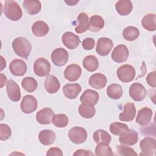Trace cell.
I'll return each instance as SVG.
<instances>
[{
    "label": "cell",
    "instance_id": "cell-9",
    "mask_svg": "<svg viewBox=\"0 0 156 156\" xmlns=\"http://www.w3.org/2000/svg\"><path fill=\"white\" fill-rule=\"evenodd\" d=\"M37 105L38 103L36 98L32 95L28 94L23 98L20 107L23 113L29 114L37 110Z\"/></svg>",
    "mask_w": 156,
    "mask_h": 156
},
{
    "label": "cell",
    "instance_id": "cell-22",
    "mask_svg": "<svg viewBox=\"0 0 156 156\" xmlns=\"http://www.w3.org/2000/svg\"><path fill=\"white\" fill-rule=\"evenodd\" d=\"M99 100V94L97 91L93 90L88 89L85 90L80 98L82 104H87L91 105H96Z\"/></svg>",
    "mask_w": 156,
    "mask_h": 156
},
{
    "label": "cell",
    "instance_id": "cell-7",
    "mask_svg": "<svg viewBox=\"0 0 156 156\" xmlns=\"http://www.w3.org/2000/svg\"><path fill=\"white\" fill-rule=\"evenodd\" d=\"M68 57L67 51L63 48L55 49L51 55L52 63L57 66H64L68 62Z\"/></svg>",
    "mask_w": 156,
    "mask_h": 156
},
{
    "label": "cell",
    "instance_id": "cell-17",
    "mask_svg": "<svg viewBox=\"0 0 156 156\" xmlns=\"http://www.w3.org/2000/svg\"><path fill=\"white\" fill-rule=\"evenodd\" d=\"M152 115L153 113L151 108L147 107H143L138 112L136 118V122L141 126H146L150 122Z\"/></svg>",
    "mask_w": 156,
    "mask_h": 156
},
{
    "label": "cell",
    "instance_id": "cell-27",
    "mask_svg": "<svg viewBox=\"0 0 156 156\" xmlns=\"http://www.w3.org/2000/svg\"><path fill=\"white\" fill-rule=\"evenodd\" d=\"M39 141L43 145L48 146L52 144L55 140V134L51 130H43L38 134Z\"/></svg>",
    "mask_w": 156,
    "mask_h": 156
},
{
    "label": "cell",
    "instance_id": "cell-30",
    "mask_svg": "<svg viewBox=\"0 0 156 156\" xmlns=\"http://www.w3.org/2000/svg\"><path fill=\"white\" fill-rule=\"evenodd\" d=\"M82 65L86 70L89 72H93L98 68L99 62L94 55H90L86 56L83 58Z\"/></svg>",
    "mask_w": 156,
    "mask_h": 156
},
{
    "label": "cell",
    "instance_id": "cell-18",
    "mask_svg": "<svg viewBox=\"0 0 156 156\" xmlns=\"http://www.w3.org/2000/svg\"><path fill=\"white\" fill-rule=\"evenodd\" d=\"M136 115V109L133 103L128 102L124 106V111L119 115V119L121 121H131L133 120Z\"/></svg>",
    "mask_w": 156,
    "mask_h": 156
},
{
    "label": "cell",
    "instance_id": "cell-29",
    "mask_svg": "<svg viewBox=\"0 0 156 156\" xmlns=\"http://www.w3.org/2000/svg\"><path fill=\"white\" fill-rule=\"evenodd\" d=\"M104 20L99 15L91 16L89 20L88 30L91 32H98L101 30L104 26Z\"/></svg>",
    "mask_w": 156,
    "mask_h": 156
},
{
    "label": "cell",
    "instance_id": "cell-10",
    "mask_svg": "<svg viewBox=\"0 0 156 156\" xmlns=\"http://www.w3.org/2000/svg\"><path fill=\"white\" fill-rule=\"evenodd\" d=\"M113 46V43L111 39L107 37H101L98 40L96 51L99 55L105 56L110 52Z\"/></svg>",
    "mask_w": 156,
    "mask_h": 156
},
{
    "label": "cell",
    "instance_id": "cell-11",
    "mask_svg": "<svg viewBox=\"0 0 156 156\" xmlns=\"http://www.w3.org/2000/svg\"><path fill=\"white\" fill-rule=\"evenodd\" d=\"M138 133L133 129H128L119 135V141L121 144L132 146L137 143Z\"/></svg>",
    "mask_w": 156,
    "mask_h": 156
},
{
    "label": "cell",
    "instance_id": "cell-16",
    "mask_svg": "<svg viewBox=\"0 0 156 156\" xmlns=\"http://www.w3.org/2000/svg\"><path fill=\"white\" fill-rule=\"evenodd\" d=\"M82 74V69L77 64H71L64 71V76L69 82H75L79 79Z\"/></svg>",
    "mask_w": 156,
    "mask_h": 156
},
{
    "label": "cell",
    "instance_id": "cell-28",
    "mask_svg": "<svg viewBox=\"0 0 156 156\" xmlns=\"http://www.w3.org/2000/svg\"><path fill=\"white\" fill-rule=\"evenodd\" d=\"M143 27L148 31H154L156 29V15L155 13H148L141 20Z\"/></svg>",
    "mask_w": 156,
    "mask_h": 156
},
{
    "label": "cell",
    "instance_id": "cell-47",
    "mask_svg": "<svg viewBox=\"0 0 156 156\" xmlns=\"http://www.w3.org/2000/svg\"><path fill=\"white\" fill-rule=\"evenodd\" d=\"M1 71H2L4 67L6 66V62L5 59L3 58L2 56H1Z\"/></svg>",
    "mask_w": 156,
    "mask_h": 156
},
{
    "label": "cell",
    "instance_id": "cell-42",
    "mask_svg": "<svg viewBox=\"0 0 156 156\" xmlns=\"http://www.w3.org/2000/svg\"><path fill=\"white\" fill-rule=\"evenodd\" d=\"M82 47L85 50L90 51L91 50L95 45V40L90 37L85 38L83 40L82 43Z\"/></svg>",
    "mask_w": 156,
    "mask_h": 156
},
{
    "label": "cell",
    "instance_id": "cell-15",
    "mask_svg": "<svg viewBox=\"0 0 156 156\" xmlns=\"http://www.w3.org/2000/svg\"><path fill=\"white\" fill-rule=\"evenodd\" d=\"M27 65L21 59L13 60L9 65V69L11 73L16 76H22L27 71Z\"/></svg>",
    "mask_w": 156,
    "mask_h": 156
},
{
    "label": "cell",
    "instance_id": "cell-6",
    "mask_svg": "<svg viewBox=\"0 0 156 156\" xmlns=\"http://www.w3.org/2000/svg\"><path fill=\"white\" fill-rule=\"evenodd\" d=\"M33 68L37 76L43 77L49 74L51 70V65L46 58L41 57L35 61Z\"/></svg>",
    "mask_w": 156,
    "mask_h": 156
},
{
    "label": "cell",
    "instance_id": "cell-2",
    "mask_svg": "<svg viewBox=\"0 0 156 156\" xmlns=\"http://www.w3.org/2000/svg\"><path fill=\"white\" fill-rule=\"evenodd\" d=\"M5 16L12 21H18L23 15V12L18 4L12 0H7L4 5Z\"/></svg>",
    "mask_w": 156,
    "mask_h": 156
},
{
    "label": "cell",
    "instance_id": "cell-44",
    "mask_svg": "<svg viewBox=\"0 0 156 156\" xmlns=\"http://www.w3.org/2000/svg\"><path fill=\"white\" fill-rule=\"evenodd\" d=\"M63 154L62 151L58 147H51L48 149L46 153L47 156H62Z\"/></svg>",
    "mask_w": 156,
    "mask_h": 156
},
{
    "label": "cell",
    "instance_id": "cell-23",
    "mask_svg": "<svg viewBox=\"0 0 156 156\" xmlns=\"http://www.w3.org/2000/svg\"><path fill=\"white\" fill-rule=\"evenodd\" d=\"M44 85L46 90L50 94L55 93L60 87V84L57 78L51 74L46 77Z\"/></svg>",
    "mask_w": 156,
    "mask_h": 156
},
{
    "label": "cell",
    "instance_id": "cell-48",
    "mask_svg": "<svg viewBox=\"0 0 156 156\" xmlns=\"http://www.w3.org/2000/svg\"><path fill=\"white\" fill-rule=\"evenodd\" d=\"M65 2L68 4L69 5H75L77 2H79V1H65Z\"/></svg>",
    "mask_w": 156,
    "mask_h": 156
},
{
    "label": "cell",
    "instance_id": "cell-3",
    "mask_svg": "<svg viewBox=\"0 0 156 156\" xmlns=\"http://www.w3.org/2000/svg\"><path fill=\"white\" fill-rule=\"evenodd\" d=\"M135 69L130 65L125 64L121 66L117 70V76L120 81L124 83L131 82L135 76Z\"/></svg>",
    "mask_w": 156,
    "mask_h": 156
},
{
    "label": "cell",
    "instance_id": "cell-25",
    "mask_svg": "<svg viewBox=\"0 0 156 156\" xmlns=\"http://www.w3.org/2000/svg\"><path fill=\"white\" fill-rule=\"evenodd\" d=\"M132 3L129 0H119L115 4V9L117 12L122 16L129 15L132 12Z\"/></svg>",
    "mask_w": 156,
    "mask_h": 156
},
{
    "label": "cell",
    "instance_id": "cell-33",
    "mask_svg": "<svg viewBox=\"0 0 156 156\" xmlns=\"http://www.w3.org/2000/svg\"><path fill=\"white\" fill-rule=\"evenodd\" d=\"M107 94L112 99H119L122 95V87L117 83L110 84L107 88Z\"/></svg>",
    "mask_w": 156,
    "mask_h": 156
},
{
    "label": "cell",
    "instance_id": "cell-40",
    "mask_svg": "<svg viewBox=\"0 0 156 156\" xmlns=\"http://www.w3.org/2000/svg\"><path fill=\"white\" fill-rule=\"evenodd\" d=\"M116 149L121 155L124 156H136L137 154L135 152V151L129 147L124 146V145H117Z\"/></svg>",
    "mask_w": 156,
    "mask_h": 156
},
{
    "label": "cell",
    "instance_id": "cell-4",
    "mask_svg": "<svg viewBox=\"0 0 156 156\" xmlns=\"http://www.w3.org/2000/svg\"><path fill=\"white\" fill-rule=\"evenodd\" d=\"M140 148L141 151L140 155H154L156 151V141L152 137H145L140 141Z\"/></svg>",
    "mask_w": 156,
    "mask_h": 156
},
{
    "label": "cell",
    "instance_id": "cell-36",
    "mask_svg": "<svg viewBox=\"0 0 156 156\" xmlns=\"http://www.w3.org/2000/svg\"><path fill=\"white\" fill-rule=\"evenodd\" d=\"M21 86L24 90L29 93L34 92L37 88V80L32 77H26L21 81Z\"/></svg>",
    "mask_w": 156,
    "mask_h": 156
},
{
    "label": "cell",
    "instance_id": "cell-8",
    "mask_svg": "<svg viewBox=\"0 0 156 156\" xmlns=\"http://www.w3.org/2000/svg\"><path fill=\"white\" fill-rule=\"evenodd\" d=\"M146 94V89L140 83H133L129 88V95L135 101L140 102L143 101L145 98Z\"/></svg>",
    "mask_w": 156,
    "mask_h": 156
},
{
    "label": "cell",
    "instance_id": "cell-35",
    "mask_svg": "<svg viewBox=\"0 0 156 156\" xmlns=\"http://www.w3.org/2000/svg\"><path fill=\"white\" fill-rule=\"evenodd\" d=\"M140 35V31L138 28L133 26H127L122 32L123 38L127 41H132L136 40Z\"/></svg>",
    "mask_w": 156,
    "mask_h": 156
},
{
    "label": "cell",
    "instance_id": "cell-39",
    "mask_svg": "<svg viewBox=\"0 0 156 156\" xmlns=\"http://www.w3.org/2000/svg\"><path fill=\"white\" fill-rule=\"evenodd\" d=\"M128 129L129 127L126 124L118 122H112L109 127L110 132L115 135H120L121 133Z\"/></svg>",
    "mask_w": 156,
    "mask_h": 156
},
{
    "label": "cell",
    "instance_id": "cell-20",
    "mask_svg": "<svg viewBox=\"0 0 156 156\" xmlns=\"http://www.w3.org/2000/svg\"><path fill=\"white\" fill-rule=\"evenodd\" d=\"M106 76L101 73H95L93 74L88 80L90 85L98 90L104 88L107 84Z\"/></svg>",
    "mask_w": 156,
    "mask_h": 156
},
{
    "label": "cell",
    "instance_id": "cell-38",
    "mask_svg": "<svg viewBox=\"0 0 156 156\" xmlns=\"http://www.w3.org/2000/svg\"><path fill=\"white\" fill-rule=\"evenodd\" d=\"M52 124L59 128L66 127L68 124V118L65 114L54 115L52 118Z\"/></svg>",
    "mask_w": 156,
    "mask_h": 156
},
{
    "label": "cell",
    "instance_id": "cell-1",
    "mask_svg": "<svg viewBox=\"0 0 156 156\" xmlns=\"http://www.w3.org/2000/svg\"><path fill=\"white\" fill-rule=\"evenodd\" d=\"M12 48L17 55L27 59L31 52L32 45L28 40L24 37H21L13 40L12 42Z\"/></svg>",
    "mask_w": 156,
    "mask_h": 156
},
{
    "label": "cell",
    "instance_id": "cell-37",
    "mask_svg": "<svg viewBox=\"0 0 156 156\" xmlns=\"http://www.w3.org/2000/svg\"><path fill=\"white\" fill-rule=\"evenodd\" d=\"M95 155L97 156L113 155V153L108 144L98 143L95 148Z\"/></svg>",
    "mask_w": 156,
    "mask_h": 156
},
{
    "label": "cell",
    "instance_id": "cell-13",
    "mask_svg": "<svg viewBox=\"0 0 156 156\" xmlns=\"http://www.w3.org/2000/svg\"><path fill=\"white\" fill-rule=\"evenodd\" d=\"M63 44L69 49H76L80 44L79 37L72 32H66L62 36Z\"/></svg>",
    "mask_w": 156,
    "mask_h": 156
},
{
    "label": "cell",
    "instance_id": "cell-21",
    "mask_svg": "<svg viewBox=\"0 0 156 156\" xmlns=\"http://www.w3.org/2000/svg\"><path fill=\"white\" fill-rule=\"evenodd\" d=\"M81 90V86L79 83H68L63 87V93L68 99H74L77 98Z\"/></svg>",
    "mask_w": 156,
    "mask_h": 156
},
{
    "label": "cell",
    "instance_id": "cell-26",
    "mask_svg": "<svg viewBox=\"0 0 156 156\" xmlns=\"http://www.w3.org/2000/svg\"><path fill=\"white\" fill-rule=\"evenodd\" d=\"M49 30L48 25L43 21H37L32 26V32L37 37L45 36L48 33Z\"/></svg>",
    "mask_w": 156,
    "mask_h": 156
},
{
    "label": "cell",
    "instance_id": "cell-24",
    "mask_svg": "<svg viewBox=\"0 0 156 156\" xmlns=\"http://www.w3.org/2000/svg\"><path fill=\"white\" fill-rule=\"evenodd\" d=\"M23 4L26 12L31 15L37 14L41 9V2L37 0H25Z\"/></svg>",
    "mask_w": 156,
    "mask_h": 156
},
{
    "label": "cell",
    "instance_id": "cell-41",
    "mask_svg": "<svg viewBox=\"0 0 156 156\" xmlns=\"http://www.w3.org/2000/svg\"><path fill=\"white\" fill-rule=\"evenodd\" d=\"M12 134L10 127L5 124H0V140L4 141L8 140Z\"/></svg>",
    "mask_w": 156,
    "mask_h": 156
},
{
    "label": "cell",
    "instance_id": "cell-19",
    "mask_svg": "<svg viewBox=\"0 0 156 156\" xmlns=\"http://www.w3.org/2000/svg\"><path fill=\"white\" fill-rule=\"evenodd\" d=\"M54 115V112L51 108L46 107L41 109L37 113L36 119L41 124H49Z\"/></svg>",
    "mask_w": 156,
    "mask_h": 156
},
{
    "label": "cell",
    "instance_id": "cell-46",
    "mask_svg": "<svg viewBox=\"0 0 156 156\" xmlns=\"http://www.w3.org/2000/svg\"><path fill=\"white\" fill-rule=\"evenodd\" d=\"M0 78H1L0 79V81H1V83H1V86H0V87L2 88L5 85V83H7V77L2 73H1L0 74Z\"/></svg>",
    "mask_w": 156,
    "mask_h": 156
},
{
    "label": "cell",
    "instance_id": "cell-5",
    "mask_svg": "<svg viewBox=\"0 0 156 156\" xmlns=\"http://www.w3.org/2000/svg\"><path fill=\"white\" fill-rule=\"evenodd\" d=\"M68 137L71 142L79 144L83 143L87 140V132L83 127L75 126L69 130Z\"/></svg>",
    "mask_w": 156,
    "mask_h": 156
},
{
    "label": "cell",
    "instance_id": "cell-34",
    "mask_svg": "<svg viewBox=\"0 0 156 156\" xmlns=\"http://www.w3.org/2000/svg\"><path fill=\"white\" fill-rule=\"evenodd\" d=\"M96 110L93 105L81 104L79 107V113L86 119H90L95 115Z\"/></svg>",
    "mask_w": 156,
    "mask_h": 156
},
{
    "label": "cell",
    "instance_id": "cell-45",
    "mask_svg": "<svg viewBox=\"0 0 156 156\" xmlns=\"http://www.w3.org/2000/svg\"><path fill=\"white\" fill-rule=\"evenodd\" d=\"M73 155L74 156H83V155H86V156H93L94 154L93 152H91L90 151H87L85 149H78L77 150L74 154Z\"/></svg>",
    "mask_w": 156,
    "mask_h": 156
},
{
    "label": "cell",
    "instance_id": "cell-43",
    "mask_svg": "<svg viewBox=\"0 0 156 156\" xmlns=\"http://www.w3.org/2000/svg\"><path fill=\"white\" fill-rule=\"evenodd\" d=\"M156 72L153 71L148 74L146 77V82L147 84L152 88H155L156 87Z\"/></svg>",
    "mask_w": 156,
    "mask_h": 156
},
{
    "label": "cell",
    "instance_id": "cell-31",
    "mask_svg": "<svg viewBox=\"0 0 156 156\" xmlns=\"http://www.w3.org/2000/svg\"><path fill=\"white\" fill-rule=\"evenodd\" d=\"M77 20L79 21V24L75 28L76 32L77 34H82L86 32L89 27L88 16L85 13L82 12L78 15Z\"/></svg>",
    "mask_w": 156,
    "mask_h": 156
},
{
    "label": "cell",
    "instance_id": "cell-14",
    "mask_svg": "<svg viewBox=\"0 0 156 156\" xmlns=\"http://www.w3.org/2000/svg\"><path fill=\"white\" fill-rule=\"evenodd\" d=\"M6 91L9 98L13 102H18L21 99L20 88L18 85L12 79H9L7 83Z\"/></svg>",
    "mask_w": 156,
    "mask_h": 156
},
{
    "label": "cell",
    "instance_id": "cell-32",
    "mask_svg": "<svg viewBox=\"0 0 156 156\" xmlns=\"http://www.w3.org/2000/svg\"><path fill=\"white\" fill-rule=\"evenodd\" d=\"M93 139L96 143L109 144L112 140L110 135L104 130L98 129L93 133Z\"/></svg>",
    "mask_w": 156,
    "mask_h": 156
},
{
    "label": "cell",
    "instance_id": "cell-12",
    "mask_svg": "<svg viewBox=\"0 0 156 156\" xmlns=\"http://www.w3.org/2000/svg\"><path fill=\"white\" fill-rule=\"evenodd\" d=\"M129 57V50L126 46L119 44L116 46L111 55L112 60L118 63L125 62Z\"/></svg>",
    "mask_w": 156,
    "mask_h": 156
}]
</instances>
